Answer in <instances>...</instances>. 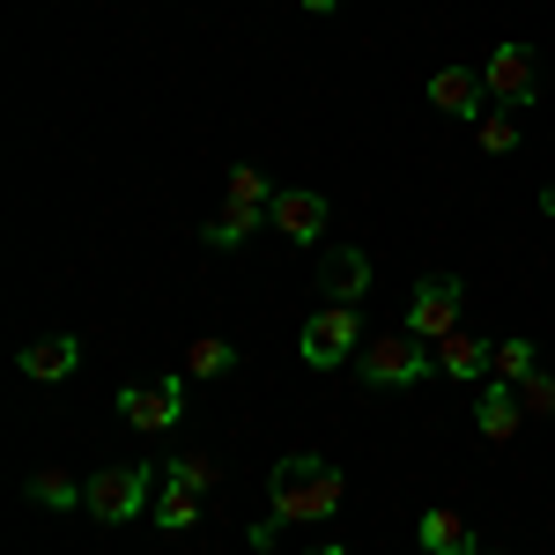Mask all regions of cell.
<instances>
[{
	"label": "cell",
	"mask_w": 555,
	"mask_h": 555,
	"mask_svg": "<svg viewBox=\"0 0 555 555\" xmlns=\"http://www.w3.org/2000/svg\"><path fill=\"white\" fill-rule=\"evenodd\" d=\"M460 304H467V282L460 274H423L415 282V297H408V334H423V341H444L452 326H460Z\"/></svg>",
	"instance_id": "cell-5"
},
{
	"label": "cell",
	"mask_w": 555,
	"mask_h": 555,
	"mask_svg": "<svg viewBox=\"0 0 555 555\" xmlns=\"http://www.w3.org/2000/svg\"><path fill=\"white\" fill-rule=\"evenodd\" d=\"M164 481L193 489V496H208V489H215V460H208V452H178V460H164Z\"/></svg>",
	"instance_id": "cell-19"
},
{
	"label": "cell",
	"mask_w": 555,
	"mask_h": 555,
	"mask_svg": "<svg viewBox=\"0 0 555 555\" xmlns=\"http://www.w3.org/2000/svg\"><path fill=\"white\" fill-rule=\"evenodd\" d=\"M474 141H481L489 156H512L518 149V112H489V119L474 127Z\"/></svg>",
	"instance_id": "cell-22"
},
{
	"label": "cell",
	"mask_w": 555,
	"mask_h": 555,
	"mask_svg": "<svg viewBox=\"0 0 555 555\" xmlns=\"http://www.w3.org/2000/svg\"><path fill=\"white\" fill-rule=\"evenodd\" d=\"M311 555H348V548H334V541H326V548H311Z\"/></svg>",
	"instance_id": "cell-26"
},
{
	"label": "cell",
	"mask_w": 555,
	"mask_h": 555,
	"mask_svg": "<svg viewBox=\"0 0 555 555\" xmlns=\"http://www.w3.org/2000/svg\"><path fill=\"white\" fill-rule=\"evenodd\" d=\"M341 467L319 460V452H289L282 467L267 474V504H274V533L282 526H319V518L341 512Z\"/></svg>",
	"instance_id": "cell-1"
},
{
	"label": "cell",
	"mask_w": 555,
	"mask_h": 555,
	"mask_svg": "<svg viewBox=\"0 0 555 555\" xmlns=\"http://www.w3.org/2000/svg\"><path fill=\"white\" fill-rule=\"evenodd\" d=\"M541 208H548V215H555V185H541Z\"/></svg>",
	"instance_id": "cell-25"
},
{
	"label": "cell",
	"mask_w": 555,
	"mask_h": 555,
	"mask_svg": "<svg viewBox=\"0 0 555 555\" xmlns=\"http://www.w3.org/2000/svg\"><path fill=\"white\" fill-rule=\"evenodd\" d=\"M178 415H185V371L164 385H127L119 392V423L127 429H171Z\"/></svg>",
	"instance_id": "cell-7"
},
{
	"label": "cell",
	"mask_w": 555,
	"mask_h": 555,
	"mask_svg": "<svg viewBox=\"0 0 555 555\" xmlns=\"http://www.w3.org/2000/svg\"><path fill=\"white\" fill-rule=\"evenodd\" d=\"M23 496H30V504H38V512H75V504H89V481H75V474H30V481H23Z\"/></svg>",
	"instance_id": "cell-16"
},
{
	"label": "cell",
	"mask_w": 555,
	"mask_h": 555,
	"mask_svg": "<svg viewBox=\"0 0 555 555\" xmlns=\"http://www.w3.org/2000/svg\"><path fill=\"white\" fill-rule=\"evenodd\" d=\"M319 289H326V304H363V289H371V259L356 253V245L326 253L319 259Z\"/></svg>",
	"instance_id": "cell-12"
},
{
	"label": "cell",
	"mask_w": 555,
	"mask_h": 555,
	"mask_svg": "<svg viewBox=\"0 0 555 555\" xmlns=\"http://www.w3.org/2000/svg\"><path fill=\"white\" fill-rule=\"evenodd\" d=\"M429 356H437V371H444V378H489V363H496V341H474V334H460V326H452V334H444V341H429Z\"/></svg>",
	"instance_id": "cell-11"
},
{
	"label": "cell",
	"mask_w": 555,
	"mask_h": 555,
	"mask_svg": "<svg viewBox=\"0 0 555 555\" xmlns=\"http://www.w3.org/2000/svg\"><path fill=\"white\" fill-rule=\"evenodd\" d=\"M75 363H82V341H75V334H44V341H30L23 348V356H15V371H23V378H75Z\"/></svg>",
	"instance_id": "cell-13"
},
{
	"label": "cell",
	"mask_w": 555,
	"mask_h": 555,
	"mask_svg": "<svg viewBox=\"0 0 555 555\" xmlns=\"http://www.w3.org/2000/svg\"><path fill=\"white\" fill-rule=\"evenodd\" d=\"M518 400H526V415H555V371H533L518 385Z\"/></svg>",
	"instance_id": "cell-23"
},
{
	"label": "cell",
	"mask_w": 555,
	"mask_h": 555,
	"mask_svg": "<svg viewBox=\"0 0 555 555\" xmlns=\"http://www.w3.org/2000/svg\"><path fill=\"white\" fill-rule=\"evenodd\" d=\"M149 489H156V467L149 460H119V467H104L89 481V518H104V526H127L141 504H149Z\"/></svg>",
	"instance_id": "cell-4"
},
{
	"label": "cell",
	"mask_w": 555,
	"mask_h": 555,
	"mask_svg": "<svg viewBox=\"0 0 555 555\" xmlns=\"http://www.w3.org/2000/svg\"><path fill=\"white\" fill-rule=\"evenodd\" d=\"M237 371V348L230 341H193L185 348V378H230Z\"/></svg>",
	"instance_id": "cell-18"
},
{
	"label": "cell",
	"mask_w": 555,
	"mask_h": 555,
	"mask_svg": "<svg viewBox=\"0 0 555 555\" xmlns=\"http://www.w3.org/2000/svg\"><path fill=\"white\" fill-rule=\"evenodd\" d=\"M429 104H437L444 119H460V127H481L496 96H489V82H481L474 67H437V75H429Z\"/></svg>",
	"instance_id": "cell-6"
},
{
	"label": "cell",
	"mask_w": 555,
	"mask_h": 555,
	"mask_svg": "<svg viewBox=\"0 0 555 555\" xmlns=\"http://www.w3.org/2000/svg\"><path fill=\"white\" fill-rule=\"evenodd\" d=\"M481 82H489V96H496L504 112L533 104V44H496L489 67H481Z\"/></svg>",
	"instance_id": "cell-9"
},
{
	"label": "cell",
	"mask_w": 555,
	"mask_h": 555,
	"mask_svg": "<svg viewBox=\"0 0 555 555\" xmlns=\"http://www.w3.org/2000/svg\"><path fill=\"white\" fill-rule=\"evenodd\" d=\"M274 193H282V185H267L259 164H230V201H237V208H267Z\"/></svg>",
	"instance_id": "cell-20"
},
{
	"label": "cell",
	"mask_w": 555,
	"mask_h": 555,
	"mask_svg": "<svg viewBox=\"0 0 555 555\" xmlns=\"http://www.w3.org/2000/svg\"><path fill=\"white\" fill-rule=\"evenodd\" d=\"M489 371H496L504 385H526L533 371H541V363H533V341H496V363H489Z\"/></svg>",
	"instance_id": "cell-21"
},
{
	"label": "cell",
	"mask_w": 555,
	"mask_h": 555,
	"mask_svg": "<svg viewBox=\"0 0 555 555\" xmlns=\"http://www.w3.org/2000/svg\"><path fill=\"white\" fill-rule=\"evenodd\" d=\"M518 415H526V400H518V385L489 378L481 392H474V429H481L489 444H512V437H518Z\"/></svg>",
	"instance_id": "cell-10"
},
{
	"label": "cell",
	"mask_w": 555,
	"mask_h": 555,
	"mask_svg": "<svg viewBox=\"0 0 555 555\" xmlns=\"http://www.w3.org/2000/svg\"><path fill=\"white\" fill-rule=\"evenodd\" d=\"M415 541H423V555H474V548H481L460 512H423V518H415Z\"/></svg>",
	"instance_id": "cell-14"
},
{
	"label": "cell",
	"mask_w": 555,
	"mask_h": 555,
	"mask_svg": "<svg viewBox=\"0 0 555 555\" xmlns=\"http://www.w3.org/2000/svg\"><path fill=\"white\" fill-rule=\"evenodd\" d=\"M297 348H304V363H311V371H341L348 356L363 348V311H356V304H319Z\"/></svg>",
	"instance_id": "cell-3"
},
{
	"label": "cell",
	"mask_w": 555,
	"mask_h": 555,
	"mask_svg": "<svg viewBox=\"0 0 555 555\" xmlns=\"http://www.w3.org/2000/svg\"><path fill=\"white\" fill-rule=\"evenodd\" d=\"M429 371H437V356H429V341L423 334H408V326H400V334H385V341H363L356 348V378L363 385H415V378H429Z\"/></svg>",
	"instance_id": "cell-2"
},
{
	"label": "cell",
	"mask_w": 555,
	"mask_h": 555,
	"mask_svg": "<svg viewBox=\"0 0 555 555\" xmlns=\"http://www.w3.org/2000/svg\"><path fill=\"white\" fill-rule=\"evenodd\" d=\"M474 555H496V548H474Z\"/></svg>",
	"instance_id": "cell-27"
},
{
	"label": "cell",
	"mask_w": 555,
	"mask_h": 555,
	"mask_svg": "<svg viewBox=\"0 0 555 555\" xmlns=\"http://www.w3.org/2000/svg\"><path fill=\"white\" fill-rule=\"evenodd\" d=\"M259 222H267V208H237V201H222V215H215V222H201V245H215V253H237Z\"/></svg>",
	"instance_id": "cell-15"
},
{
	"label": "cell",
	"mask_w": 555,
	"mask_h": 555,
	"mask_svg": "<svg viewBox=\"0 0 555 555\" xmlns=\"http://www.w3.org/2000/svg\"><path fill=\"white\" fill-rule=\"evenodd\" d=\"M304 8H311V15H334V8H341V0H304Z\"/></svg>",
	"instance_id": "cell-24"
},
{
	"label": "cell",
	"mask_w": 555,
	"mask_h": 555,
	"mask_svg": "<svg viewBox=\"0 0 555 555\" xmlns=\"http://www.w3.org/2000/svg\"><path fill=\"white\" fill-rule=\"evenodd\" d=\"M267 222H274L289 245H319V237H326V193H311V185H282V193L267 201Z\"/></svg>",
	"instance_id": "cell-8"
},
{
	"label": "cell",
	"mask_w": 555,
	"mask_h": 555,
	"mask_svg": "<svg viewBox=\"0 0 555 555\" xmlns=\"http://www.w3.org/2000/svg\"><path fill=\"white\" fill-rule=\"evenodd\" d=\"M156 526H164V533H193V526H201V496L178 489V481H164V496H156Z\"/></svg>",
	"instance_id": "cell-17"
}]
</instances>
